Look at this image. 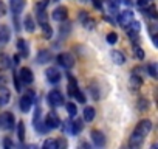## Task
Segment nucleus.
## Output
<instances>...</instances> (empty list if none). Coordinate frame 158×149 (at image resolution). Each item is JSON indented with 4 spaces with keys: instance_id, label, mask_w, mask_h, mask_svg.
I'll return each instance as SVG.
<instances>
[{
    "instance_id": "19",
    "label": "nucleus",
    "mask_w": 158,
    "mask_h": 149,
    "mask_svg": "<svg viewBox=\"0 0 158 149\" xmlns=\"http://www.w3.org/2000/svg\"><path fill=\"white\" fill-rule=\"evenodd\" d=\"M79 20H81L87 28H90V30H92V28H93V25H95L93 19H90V17H89V14H87L85 11H81V14H79Z\"/></svg>"
},
{
    "instance_id": "25",
    "label": "nucleus",
    "mask_w": 158,
    "mask_h": 149,
    "mask_svg": "<svg viewBox=\"0 0 158 149\" xmlns=\"http://www.w3.org/2000/svg\"><path fill=\"white\" fill-rule=\"evenodd\" d=\"M65 109H67V112H68V115H70V117H74V115L77 113V107H76V104H74V103H71V101L65 104Z\"/></svg>"
},
{
    "instance_id": "38",
    "label": "nucleus",
    "mask_w": 158,
    "mask_h": 149,
    "mask_svg": "<svg viewBox=\"0 0 158 149\" xmlns=\"http://www.w3.org/2000/svg\"><path fill=\"white\" fill-rule=\"evenodd\" d=\"M6 11H8V8H6V5L0 0V17H3V16H6Z\"/></svg>"
},
{
    "instance_id": "11",
    "label": "nucleus",
    "mask_w": 158,
    "mask_h": 149,
    "mask_svg": "<svg viewBox=\"0 0 158 149\" xmlns=\"http://www.w3.org/2000/svg\"><path fill=\"white\" fill-rule=\"evenodd\" d=\"M51 16H53V19L56 22H64L68 17V11H67L65 6H57V8H54V11H53Z\"/></svg>"
},
{
    "instance_id": "18",
    "label": "nucleus",
    "mask_w": 158,
    "mask_h": 149,
    "mask_svg": "<svg viewBox=\"0 0 158 149\" xmlns=\"http://www.w3.org/2000/svg\"><path fill=\"white\" fill-rule=\"evenodd\" d=\"M11 67V57L8 54H0V71H5Z\"/></svg>"
},
{
    "instance_id": "33",
    "label": "nucleus",
    "mask_w": 158,
    "mask_h": 149,
    "mask_svg": "<svg viewBox=\"0 0 158 149\" xmlns=\"http://www.w3.org/2000/svg\"><path fill=\"white\" fill-rule=\"evenodd\" d=\"M146 13H147L152 19H156V8H155V5H150L149 8L146 6Z\"/></svg>"
},
{
    "instance_id": "44",
    "label": "nucleus",
    "mask_w": 158,
    "mask_h": 149,
    "mask_svg": "<svg viewBox=\"0 0 158 149\" xmlns=\"http://www.w3.org/2000/svg\"><path fill=\"white\" fill-rule=\"evenodd\" d=\"M138 5H139L141 8H144V5L147 6V0H139V2H138Z\"/></svg>"
},
{
    "instance_id": "4",
    "label": "nucleus",
    "mask_w": 158,
    "mask_h": 149,
    "mask_svg": "<svg viewBox=\"0 0 158 149\" xmlns=\"http://www.w3.org/2000/svg\"><path fill=\"white\" fill-rule=\"evenodd\" d=\"M44 121H45V124L50 127V130H51V129L62 127V124H60V118L57 117L56 112H50V113H47V118H45Z\"/></svg>"
},
{
    "instance_id": "2",
    "label": "nucleus",
    "mask_w": 158,
    "mask_h": 149,
    "mask_svg": "<svg viewBox=\"0 0 158 149\" xmlns=\"http://www.w3.org/2000/svg\"><path fill=\"white\" fill-rule=\"evenodd\" d=\"M16 120L14 115L11 112H5L0 115V129H5V130H13L16 127Z\"/></svg>"
},
{
    "instance_id": "7",
    "label": "nucleus",
    "mask_w": 158,
    "mask_h": 149,
    "mask_svg": "<svg viewBox=\"0 0 158 149\" xmlns=\"http://www.w3.org/2000/svg\"><path fill=\"white\" fill-rule=\"evenodd\" d=\"M45 76H47L48 83L57 84V83L60 81V71H59L56 67H50V68H47V71H45Z\"/></svg>"
},
{
    "instance_id": "20",
    "label": "nucleus",
    "mask_w": 158,
    "mask_h": 149,
    "mask_svg": "<svg viewBox=\"0 0 158 149\" xmlns=\"http://www.w3.org/2000/svg\"><path fill=\"white\" fill-rule=\"evenodd\" d=\"M23 25H25V30H27L28 33H33V31L36 30V22H34L33 16H25Z\"/></svg>"
},
{
    "instance_id": "39",
    "label": "nucleus",
    "mask_w": 158,
    "mask_h": 149,
    "mask_svg": "<svg viewBox=\"0 0 158 149\" xmlns=\"http://www.w3.org/2000/svg\"><path fill=\"white\" fill-rule=\"evenodd\" d=\"M6 83H8V79L3 76V74H0V90L6 87Z\"/></svg>"
},
{
    "instance_id": "1",
    "label": "nucleus",
    "mask_w": 158,
    "mask_h": 149,
    "mask_svg": "<svg viewBox=\"0 0 158 149\" xmlns=\"http://www.w3.org/2000/svg\"><path fill=\"white\" fill-rule=\"evenodd\" d=\"M150 129H152V121L150 120H141L136 124L133 134L130 135V140H129L130 147H139L144 141V137L150 132Z\"/></svg>"
},
{
    "instance_id": "6",
    "label": "nucleus",
    "mask_w": 158,
    "mask_h": 149,
    "mask_svg": "<svg viewBox=\"0 0 158 149\" xmlns=\"http://www.w3.org/2000/svg\"><path fill=\"white\" fill-rule=\"evenodd\" d=\"M31 106H33V93L30 92L28 95H23L19 101V107L23 113H28L31 110Z\"/></svg>"
},
{
    "instance_id": "42",
    "label": "nucleus",
    "mask_w": 158,
    "mask_h": 149,
    "mask_svg": "<svg viewBox=\"0 0 158 149\" xmlns=\"http://www.w3.org/2000/svg\"><path fill=\"white\" fill-rule=\"evenodd\" d=\"M3 146H5V147H13L14 143H13L10 138H5V140H3Z\"/></svg>"
},
{
    "instance_id": "30",
    "label": "nucleus",
    "mask_w": 158,
    "mask_h": 149,
    "mask_svg": "<svg viewBox=\"0 0 158 149\" xmlns=\"http://www.w3.org/2000/svg\"><path fill=\"white\" fill-rule=\"evenodd\" d=\"M47 10H39L37 11V22L42 25V23H47Z\"/></svg>"
},
{
    "instance_id": "16",
    "label": "nucleus",
    "mask_w": 158,
    "mask_h": 149,
    "mask_svg": "<svg viewBox=\"0 0 158 149\" xmlns=\"http://www.w3.org/2000/svg\"><path fill=\"white\" fill-rule=\"evenodd\" d=\"M25 8V0H11V11L17 16Z\"/></svg>"
},
{
    "instance_id": "36",
    "label": "nucleus",
    "mask_w": 158,
    "mask_h": 149,
    "mask_svg": "<svg viewBox=\"0 0 158 149\" xmlns=\"http://www.w3.org/2000/svg\"><path fill=\"white\" fill-rule=\"evenodd\" d=\"M48 3H50V0H40V2L36 5V8H37V11L39 10H47V6H48Z\"/></svg>"
},
{
    "instance_id": "10",
    "label": "nucleus",
    "mask_w": 158,
    "mask_h": 149,
    "mask_svg": "<svg viewBox=\"0 0 158 149\" xmlns=\"http://www.w3.org/2000/svg\"><path fill=\"white\" fill-rule=\"evenodd\" d=\"M90 137H92V141H93V144H95V146L102 147V146L106 144V137H104V134H102L101 130L93 129V130H92V134H90Z\"/></svg>"
},
{
    "instance_id": "34",
    "label": "nucleus",
    "mask_w": 158,
    "mask_h": 149,
    "mask_svg": "<svg viewBox=\"0 0 158 149\" xmlns=\"http://www.w3.org/2000/svg\"><path fill=\"white\" fill-rule=\"evenodd\" d=\"M133 53H135V56H136L138 59H143V57H144V51L141 50L139 45H133Z\"/></svg>"
},
{
    "instance_id": "13",
    "label": "nucleus",
    "mask_w": 158,
    "mask_h": 149,
    "mask_svg": "<svg viewBox=\"0 0 158 149\" xmlns=\"http://www.w3.org/2000/svg\"><path fill=\"white\" fill-rule=\"evenodd\" d=\"M17 50H19V56L28 57V54H30V47H28V42H27L25 39H19V40H17Z\"/></svg>"
},
{
    "instance_id": "14",
    "label": "nucleus",
    "mask_w": 158,
    "mask_h": 149,
    "mask_svg": "<svg viewBox=\"0 0 158 149\" xmlns=\"http://www.w3.org/2000/svg\"><path fill=\"white\" fill-rule=\"evenodd\" d=\"M37 64H47L50 59H51V53H50V50H39V53H37Z\"/></svg>"
},
{
    "instance_id": "9",
    "label": "nucleus",
    "mask_w": 158,
    "mask_h": 149,
    "mask_svg": "<svg viewBox=\"0 0 158 149\" xmlns=\"http://www.w3.org/2000/svg\"><path fill=\"white\" fill-rule=\"evenodd\" d=\"M17 74H19V78L22 79V83H25V84H31L34 81V74H33L31 68H28V67H22Z\"/></svg>"
},
{
    "instance_id": "27",
    "label": "nucleus",
    "mask_w": 158,
    "mask_h": 149,
    "mask_svg": "<svg viewBox=\"0 0 158 149\" xmlns=\"http://www.w3.org/2000/svg\"><path fill=\"white\" fill-rule=\"evenodd\" d=\"M10 98H11V95H10V92L6 90V87H5V89H2V90H0V100L3 101V106L10 103Z\"/></svg>"
},
{
    "instance_id": "17",
    "label": "nucleus",
    "mask_w": 158,
    "mask_h": 149,
    "mask_svg": "<svg viewBox=\"0 0 158 149\" xmlns=\"http://www.w3.org/2000/svg\"><path fill=\"white\" fill-rule=\"evenodd\" d=\"M112 59H113V62H115L116 65H124V64H126V56H124V53H121L119 50H113V51H112Z\"/></svg>"
},
{
    "instance_id": "22",
    "label": "nucleus",
    "mask_w": 158,
    "mask_h": 149,
    "mask_svg": "<svg viewBox=\"0 0 158 149\" xmlns=\"http://www.w3.org/2000/svg\"><path fill=\"white\" fill-rule=\"evenodd\" d=\"M76 90H79L77 83H76V79L73 76H70V79H68V93H70V96H73L76 93Z\"/></svg>"
},
{
    "instance_id": "26",
    "label": "nucleus",
    "mask_w": 158,
    "mask_h": 149,
    "mask_svg": "<svg viewBox=\"0 0 158 149\" xmlns=\"http://www.w3.org/2000/svg\"><path fill=\"white\" fill-rule=\"evenodd\" d=\"M44 147L45 149H57V140H53V138H48L44 141Z\"/></svg>"
},
{
    "instance_id": "23",
    "label": "nucleus",
    "mask_w": 158,
    "mask_h": 149,
    "mask_svg": "<svg viewBox=\"0 0 158 149\" xmlns=\"http://www.w3.org/2000/svg\"><path fill=\"white\" fill-rule=\"evenodd\" d=\"M82 120H74L73 123H71V134H79V132H81V129H82Z\"/></svg>"
},
{
    "instance_id": "28",
    "label": "nucleus",
    "mask_w": 158,
    "mask_h": 149,
    "mask_svg": "<svg viewBox=\"0 0 158 149\" xmlns=\"http://www.w3.org/2000/svg\"><path fill=\"white\" fill-rule=\"evenodd\" d=\"M17 135H19V140L20 141L25 140V124H23V121L17 123Z\"/></svg>"
},
{
    "instance_id": "40",
    "label": "nucleus",
    "mask_w": 158,
    "mask_h": 149,
    "mask_svg": "<svg viewBox=\"0 0 158 149\" xmlns=\"http://www.w3.org/2000/svg\"><path fill=\"white\" fill-rule=\"evenodd\" d=\"M70 28H71V27H70V23H67V22H65V23L62 25V34H64V36H67V33L70 31Z\"/></svg>"
},
{
    "instance_id": "41",
    "label": "nucleus",
    "mask_w": 158,
    "mask_h": 149,
    "mask_svg": "<svg viewBox=\"0 0 158 149\" xmlns=\"http://www.w3.org/2000/svg\"><path fill=\"white\" fill-rule=\"evenodd\" d=\"M64 129H65V132L71 134V121H70V120H68V121H65V126H64Z\"/></svg>"
},
{
    "instance_id": "3",
    "label": "nucleus",
    "mask_w": 158,
    "mask_h": 149,
    "mask_svg": "<svg viewBox=\"0 0 158 149\" xmlns=\"http://www.w3.org/2000/svg\"><path fill=\"white\" fill-rule=\"evenodd\" d=\"M48 103L53 106V107H59V106H62L65 101H64V95L59 92V90H51L50 93H48Z\"/></svg>"
},
{
    "instance_id": "32",
    "label": "nucleus",
    "mask_w": 158,
    "mask_h": 149,
    "mask_svg": "<svg viewBox=\"0 0 158 149\" xmlns=\"http://www.w3.org/2000/svg\"><path fill=\"white\" fill-rule=\"evenodd\" d=\"M71 98H74L77 103H85V101H87V100H85V95H84L81 90H76V93H74Z\"/></svg>"
},
{
    "instance_id": "37",
    "label": "nucleus",
    "mask_w": 158,
    "mask_h": 149,
    "mask_svg": "<svg viewBox=\"0 0 158 149\" xmlns=\"http://www.w3.org/2000/svg\"><path fill=\"white\" fill-rule=\"evenodd\" d=\"M116 40H118L116 33H109V34H107V42H109V44H116Z\"/></svg>"
},
{
    "instance_id": "43",
    "label": "nucleus",
    "mask_w": 158,
    "mask_h": 149,
    "mask_svg": "<svg viewBox=\"0 0 158 149\" xmlns=\"http://www.w3.org/2000/svg\"><path fill=\"white\" fill-rule=\"evenodd\" d=\"M118 3H123L126 6H130L132 5V0H118Z\"/></svg>"
},
{
    "instance_id": "45",
    "label": "nucleus",
    "mask_w": 158,
    "mask_h": 149,
    "mask_svg": "<svg viewBox=\"0 0 158 149\" xmlns=\"http://www.w3.org/2000/svg\"><path fill=\"white\" fill-rule=\"evenodd\" d=\"M2 106H3V101H2V100H0V107H2Z\"/></svg>"
},
{
    "instance_id": "5",
    "label": "nucleus",
    "mask_w": 158,
    "mask_h": 149,
    "mask_svg": "<svg viewBox=\"0 0 158 149\" xmlns=\"http://www.w3.org/2000/svg\"><path fill=\"white\" fill-rule=\"evenodd\" d=\"M135 19V13L132 11V10H126V11H121L119 13V17H118V23L121 25V27H127L132 20Z\"/></svg>"
},
{
    "instance_id": "15",
    "label": "nucleus",
    "mask_w": 158,
    "mask_h": 149,
    "mask_svg": "<svg viewBox=\"0 0 158 149\" xmlns=\"http://www.w3.org/2000/svg\"><path fill=\"white\" fill-rule=\"evenodd\" d=\"M143 86V78L138 76V74L132 73V76H130V89L132 90H139Z\"/></svg>"
},
{
    "instance_id": "8",
    "label": "nucleus",
    "mask_w": 158,
    "mask_h": 149,
    "mask_svg": "<svg viewBox=\"0 0 158 149\" xmlns=\"http://www.w3.org/2000/svg\"><path fill=\"white\" fill-rule=\"evenodd\" d=\"M57 62H59V65H62L64 68H71L73 65H74V61H73V56L70 54V53H60L57 57Z\"/></svg>"
},
{
    "instance_id": "21",
    "label": "nucleus",
    "mask_w": 158,
    "mask_h": 149,
    "mask_svg": "<svg viewBox=\"0 0 158 149\" xmlns=\"http://www.w3.org/2000/svg\"><path fill=\"white\" fill-rule=\"evenodd\" d=\"M95 115H96V112H95V109L93 107H85L84 109V121H87V123H90V121H93V118H95Z\"/></svg>"
},
{
    "instance_id": "31",
    "label": "nucleus",
    "mask_w": 158,
    "mask_h": 149,
    "mask_svg": "<svg viewBox=\"0 0 158 149\" xmlns=\"http://www.w3.org/2000/svg\"><path fill=\"white\" fill-rule=\"evenodd\" d=\"M147 70H149V74H150L152 78H156L158 76V73H156V64L155 62H150L147 65Z\"/></svg>"
},
{
    "instance_id": "24",
    "label": "nucleus",
    "mask_w": 158,
    "mask_h": 149,
    "mask_svg": "<svg viewBox=\"0 0 158 149\" xmlns=\"http://www.w3.org/2000/svg\"><path fill=\"white\" fill-rule=\"evenodd\" d=\"M40 27H42V34H44V37H45V39H51L53 30H51V27L48 25V22H47V23H42Z\"/></svg>"
},
{
    "instance_id": "12",
    "label": "nucleus",
    "mask_w": 158,
    "mask_h": 149,
    "mask_svg": "<svg viewBox=\"0 0 158 149\" xmlns=\"http://www.w3.org/2000/svg\"><path fill=\"white\" fill-rule=\"evenodd\" d=\"M11 39V31H10V27L2 23L0 25V45H5L8 44Z\"/></svg>"
},
{
    "instance_id": "35",
    "label": "nucleus",
    "mask_w": 158,
    "mask_h": 149,
    "mask_svg": "<svg viewBox=\"0 0 158 149\" xmlns=\"http://www.w3.org/2000/svg\"><path fill=\"white\" fill-rule=\"evenodd\" d=\"M147 107H149L147 100H146V98H139V100H138V109H139V110H146Z\"/></svg>"
},
{
    "instance_id": "29",
    "label": "nucleus",
    "mask_w": 158,
    "mask_h": 149,
    "mask_svg": "<svg viewBox=\"0 0 158 149\" xmlns=\"http://www.w3.org/2000/svg\"><path fill=\"white\" fill-rule=\"evenodd\" d=\"M107 3H109V11L112 14H116L118 13V0H107Z\"/></svg>"
}]
</instances>
